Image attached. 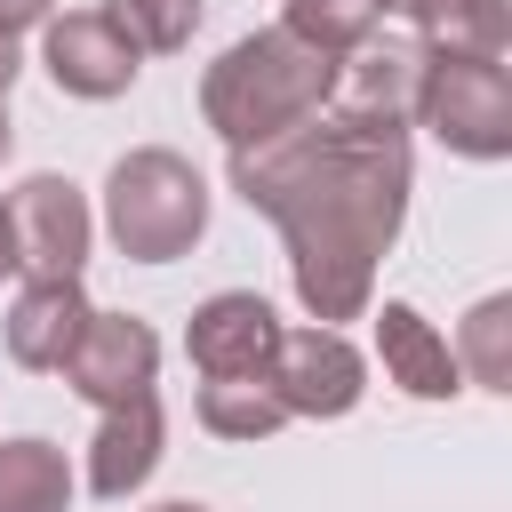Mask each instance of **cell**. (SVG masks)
I'll list each match as a JSON object with an SVG mask.
<instances>
[{
  "mask_svg": "<svg viewBox=\"0 0 512 512\" xmlns=\"http://www.w3.org/2000/svg\"><path fill=\"white\" fill-rule=\"evenodd\" d=\"M232 192L256 216H272V232L288 240L296 304L320 328H344L376 304V264L408 224V192H416L408 120L320 104L272 144L232 152Z\"/></svg>",
  "mask_w": 512,
  "mask_h": 512,
  "instance_id": "1",
  "label": "cell"
},
{
  "mask_svg": "<svg viewBox=\"0 0 512 512\" xmlns=\"http://www.w3.org/2000/svg\"><path fill=\"white\" fill-rule=\"evenodd\" d=\"M336 88V56H320L312 40H296L288 24L240 32L208 72H200V120L224 136V152L272 144L280 128L312 120Z\"/></svg>",
  "mask_w": 512,
  "mask_h": 512,
  "instance_id": "2",
  "label": "cell"
},
{
  "mask_svg": "<svg viewBox=\"0 0 512 512\" xmlns=\"http://www.w3.org/2000/svg\"><path fill=\"white\" fill-rule=\"evenodd\" d=\"M104 232L128 264H176L192 256V240L208 232V176L168 152V144H136L112 160L104 176Z\"/></svg>",
  "mask_w": 512,
  "mask_h": 512,
  "instance_id": "3",
  "label": "cell"
},
{
  "mask_svg": "<svg viewBox=\"0 0 512 512\" xmlns=\"http://www.w3.org/2000/svg\"><path fill=\"white\" fill-rule=\"evenodd\" d=\"M416 128H432L456 160H504L512 152V72L480 56H432L416 88Z\"/></svg>",
  "mask_w": 512,
  "mask_h": 512,
  "instance_id": "4",
  "label": "cell"
},
{
  "mask_svg": "<svg viewBox=\"0 0 512 512\" xmlns=\"http://www.w3.org/2000/svg\"><path fill=\"white\" fill-rule=\"evenodd\" d=\"M0 232H8V272H24V280H80L96 216H88L72 176H24L0 200Z\"/></svg>",
  "mask_w": 512,
  "mask_h": 512,
  "instance_id": "5",
  "label": "cell"
},
{
  "mask_svg": "<svg viewBox=\"0 0 512 512\" xmlns=\"http://www.w3.org/2000/svg\"><path fill=\"white\" fill-rule=\"evenodd\" d=\"M264 384L280 392V408L288 416H352L360 408V392H368V360H360V344L344 336V328H280V344H272V368H264Z\"/></svg>",
  "mask_w": 512,
  "mask_h": 512,
  "instance_id": "6",
  "label": "cell"
},
{
  "mask_svg": "<svg viewBox=\"0 0 512 512\" xmlns=\"http://www.w3.org/2000/svg\"><path fill=\"white\" fill-rule=\"evenodd\" d=\"M40 64H48V80H56L64 96H80V104H112V96H128L136 72H144V56L104 24V8L48 16V24H40Z\"/></svg>",
  "mask_w": 512,
  "mask_h": 512,
  "instance_id": "7",
  "label": "cell"
},
{
  "mask_svg": "<svg viewBox=\"0 0 512 512\" xmlns=\"http://www.w3.org/2000/svg\"><path fill=\"white\" fill-rule=\"evenodd\" d=\"M56 376H64L80 400L120 408V400L152 392V376H160V336H152L136 312H88V328H80V344L64 352Z\"/></svg>",
  "mask_w": 512,
  "mask_h": 512,
  "instance_id": "8",
  "label": "cell"
},
{
  "mask_svg": "<svg viewBox=\"0 0 512 512\" xmlns=\"http://www.w3.org/2000/svg\"><path fill=\"white\" fill-rule=\"evenodd\" d=\"M272 344H280V312L256 288H216L184 320V352H192L200 384H216V376H264L272 368Z\"/></svg>",
  "mask_w": 512,
  "mask_h": 512,
  "instance_id": "9",
  "label": "cell"
},
{
  "mask_svg": "<svg viewBox=\"0 0 512 512\" xmlns=\"http://www.w3.org/2000/svg\"><path fill=\"white\" fill-rule=\"evenodd\" d=\"M416 88H424V40H360L352 56H336L328 104L368 120H416Z\"/></svg>",
  "mask_w": 512,
  "mask_h": 512,
  "instance_id": "10",
  "label": "cell"
},
{
  "mask_svg": "<svg viewBox=\"0 0 512 512\" xmlns=\"http://www.w3.org/2000/svg\"><path fill=\"white\" fill-rule=\"evenodd\" d=\"M160 440H168V424H160V400H152V392L104 408V424H96V440H88V488H96L104 504H128V496L160 472Z\"/></svg>",
  "mask_w": 512,
  "mask_h": 512,
  "instance_id": "11",
  "label": "cell"
},
{
  "mask_svg": "<svg viewBox=\"0 0 512 512\" xmlns=\"http://www.w3.org/2000/svg\"><path fill=\"white\" fill-rule=\"evenodd\" d=\"M88 288L80 280H24V296L8 304V360L16 368H40V376H56L64 368V352L80 344V328H88Z\"/></svg>",
  "mask_w": 512,
  "mask_h": 512,
  "instance_id": "12",
  "label": "cell"
},
{
  "mask_svg": "<svg viewBox=\"0 0 512 512\" xmlns=\"http://www.w3.org/2000/svg\"><path fill=\"white\" fill-rule=\"evenodd\" d=\"M376 360H384V384H400L408 400H456V392H464L448 336H440L416 304H400V296L376 312Z\"/></svg>",
  "mask_w": 512,
  "mask_h": 512,
  "instance_id": "13",
  "label": "cell"
},
{
  "mask_svg": "<svg viewBox=\"0 0 512 512\" xmlns=\"http://www.w3.org/2000/svg\"><path fill=\"white\" fill-rule=\"evenodd\" d=\"M416 40H424L432 56L504 64V48H512V8H504V0H424V8H416Z\"/></svg>",
  "mask_w": 512,
  "mask_h": 512,
  "instance_id": "14",
  "label": "cell"
},
{
  "mask_svg": "<svg viewBox=\"0 0 512 512\" xmlns=\"http://www.w3.org/2000/svg\"><path fill=\"white\" fill-rule=\"evenodd\" d=\"M0 512H72V464L56 440L40 432L0 440Z\"/></svg>",
  "mask_w": 512,
  "mask_h": 512,
  "instance_id": "15",
  "label": "cell"
},
{
  "mask_svg": "<svg viewBox=\"0 0 512 512\" xmlns=\"http://www.w3.org/2000/svg\"><path fill=\"white\" fill-rule=\"evenodd\" d=\"M192 416H200L216 440H272V432L288 424V408H280V392H272L264 376H216V384H200Z\"/></svg>",
  "mask_w": 512,
  "mask_h": 512,
  "instance_id": "16",
  "label": "cell"
},
{
  "mask_svg": "<svg viewBox=\"0 0 512 512\" xmlns=\"http://www.w3.org/2000/svg\"><path fill=\"white\" fill-rule=\"evenodd\" d=\"M448 352H456V376H472L480 392H512V296H480Z\"/></svg>",
  "mask_w": 512,
  "mask_h": 512,
  "instance_id": "17",
  "label": "cell"
},
{
  "mask_svg": "<svg viewBox=\"0 0 512 512\" xmlns=\"http://www.w3.org/2000/svg\"><path fill=\"white\" fill-rule=\"evenodd\" d=\"M104 24L136 48V56H176L200 32V0H104Z\"/></svg>",
  "mask_w": 512,
  "mask_h": 512,
  "instance_id": "18",
  "label": "cell"
},
{
  "mask_svg": "<svg viewBox=\"0 0 512 512\" xmlns=\"http://www.w3.org/2000/svg\"><path fill=\"white\" fill-rule=\"evenodd\" d=\"M296 40H312L320 56H352L360 40H376V24H384V0H288V16H280Z\"/></svg>",
  "mask_w": 512,
  "mask_h": 512,
  "instance_id": "19",
  "label": "cell"
},
{
  "mask_svg": "<svg viewBox=\"0 0 512 512\" xmlns=\"http://www.w3.org/2000/svg\"><path fill=\"white\" fill-rule=\"evenodd\" d=\"M56 16V0H0V24L8 32H32V24H48Z\"/></svg>",
  "mask_w": 512,
  "mask_h": 512,
  "instance_id": "20",
  "label": "cell"
},
{
  "mask_svg": "<svg viewBox=\"0 0 512 512\" xmlns=\"http://www.w3.org/2000/svg\"><path fill=\"white\" fill-rule=\"evenodd\" d=\"M24 32H8L0 24V104H8V88H16V72H24V48H16Z\"/></svg>",
  "mask_w": 512,
  "mask_h": 512,
  "instance_id": "21",
  "label": "cell"
},
{
  "mask_svg": "<svg viewBox=\"0 0 512 512\" xmlns=\"http://www.w3.org/2000/svg\"><path fill=\"white\" fill-rule=\"evenodd\" d=\"M16 152V120H8V104H0V160Z\"/></svg>",
  "mask_w": 512,
  "mask_h": 512,
  "instance_id": "22",
  "label": "cell"
},
{
  "mask_svg": "<svg viewBox=\"0 0 512 512\" xmlns=\"http://www.w3.org/2000/svg\"><path fill=\"white\" fill-rule=\"evenodd\" d=\"M416 8H424V0H384V16H408V24H416Z\"/></svg>",
  "mask_w": 512,
  "mask_h": 512,
  "instance_id": "23",
  "label": "cell"
},
{
  "mask_svg": "<svg viewBox=\"0 0 512 512\" xmlns=\"http://www.w3.org/2000/svg\"><path fill=\"white\" fill-rule=\"evenodd\" d=\"M152 512H208V504H192V496H176V504H152Z\"/></svg>",
  "mask_w": 512,
  "mask_h": 512,
  "instance_id": "24",
  "label": "cell"
},
{
  "mask_svg": "<svg viewBox=\"0 0 512 512\" xmlns=\"http://www.w3.org/2000/svg\"><path fill=\"white\" fill-rule=\"evenodd\" d=\"M0 272H8V232H0Z\"/></svg>",
  "mask_w": 512,
  "mask_h": 512,
  "instance_id": "25",
  "label": "cell"
}]
</instances>
